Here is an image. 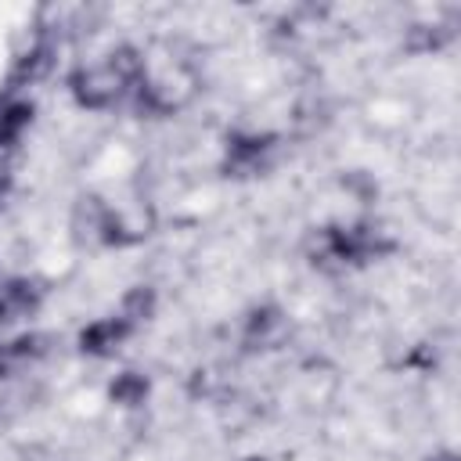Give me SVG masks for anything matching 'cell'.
Wrapping results in <instances>:
<instances>
[{
    "label": "cell",
    "mask_w": 461,
    "mask_h": 461,
    "mask_svg": "<svg viewBox=\"0 0 461 461\" xmlns=\"http://www.w3.org/2000/svg\"><path fill=\"white\" fill-rule=\"evenodd\" d=\"M321 252L335 263H360L378 252V230L371 227H339L321 238Z\"/></svg>",
    "instance_id": "cell-2"
},
{
    "label": "cell",
    "mask_w": 461,
    "mask_h": 461,
    "mask_svg": "<svg viewBox=\"0 0 461 461\" xmlns=\"http://www.w3.org/2000/svg\"><path fill=\"white\" fill-rule=\"evenodd\" d=\"M29 310H32V299H29L25 285H11V288L0 292V324H7L14 317H25Z\"/></svg>",
    "instance_id": "cell-3"
},
{
    "label": "cell",
    "mask_w": 461,
    "mask_h": 461,
    "mask_svg": "<svg viewBox=\"0 0 461 461\" xmlns=\"http://www.w3.org/2000/svg\"><path fill=\"white\" fill-rule=\"evenodd\" d=\"M140 83H144V65L137 58V50L115 47L72 76V94L90 108H108V104L122 101L126 94L140 90Z\"/></svg>",
    "instance_id": "cell-1"
}]
</instances>
